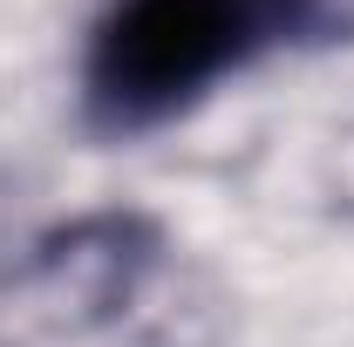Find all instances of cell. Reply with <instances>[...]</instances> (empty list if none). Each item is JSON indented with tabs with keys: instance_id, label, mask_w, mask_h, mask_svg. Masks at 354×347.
I'll list each match as a JSON object with an SVG mask.
<instances>
[{
	"instance_id": "1",
	"label": "cell",
	"mask_w": 354,
	"mask_h": 347,
	"mask_svg": "<svg viewBox=\"0 0 354 347\" xmlns=\"http://www.w3.org/2000/svg\"><path fill=\"white\" fill-rule=\"evenodd\" d=\"M327 14L334 0H102L82 41L88 130H164L259 55L327 28Z\"/></svg>"
}]
</instances>
